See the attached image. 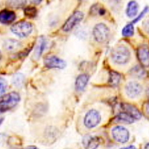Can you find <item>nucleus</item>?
I'll use <instances>...</instances> for the list:
<instances>
[{
    "label": "nucleus",
    "instance_id": "obj_26",
    "mask_svg": "<svg viewBox=\"0 0 149 149\" xmlns=\"http://www.w3.org/2000/svg\"><path fill=\"white\" fill-rule=\"evenodd\" d=\"M0 84H1V95L6 92V90L8 85H7L6 81H5L3 78H1V82H0Z\"/></svg>",
    "mask_w": 149,
    "mask_h": 149
},
{
    "label": "nucleus",
    "instance_id": "obj_31",
    "mask_svg": "<svg viewBox=\"0 0 149 149\" xmlns=\"http://www.w3.org/2000/svg\"><path fill=\"white\" fill-rule=\"evenodd\" d=\"M37 1H41V0H37Z\"/></svg>",
    "mask_w": 149,
    "mask_h": 149
},
{
    "label": "nucleus",
    "instance_id": "obj_21",
    "mask_svg": "<svg viewBox=\"0 0 149 149\" xmlns=\"http://www.w3.org/2000/svg\"><path fill=\"white\" fill-rule=\"evenodd\" d=\"M46 45H47V42L46 40H45V39H44V38L40 39L39 44H38L35 52V54L37 55V58H39L40 56H41V54H42V52L44 51L45 47H46Z\"/></svg>",
    "mask_w": 149,
    "mask_h": 149
},
{
    "label": "nucleus",
    "instance_id": "obj_25",
    "mask_svg": "<svg viewBox=\"0 0 149 149\" xmlns=\"http://www.w3.org/2000/svg\"><path fill=\"white\" fill-rule=\"evenodd\" d=\"M149 10V8H148V7H146V8L143 9V11L141 12V14L140 15H139L137 17H136L135 19H134V20L133 21V23H136V22H138V21H139L141 20V19L144 16H145V14L147 13L148 12V11Z\"/></svg>",
    "mask_w": 149,
    "mask_h": 149
},
{
    "label": "nucleus",
    "instance_id": "obj_17",
    "mask_svg": "<svg viewBox=\"0 0 149 149\" xmlns=\"http://www.w3.org/2000/svg\"><path fill=\"white\" fill-rule=\"evenodd\" d=\"M116 119L117 121L120 122V123H127V124H131L134 123V119L133 117L131 116L129 113H127L126 112H123V113H120L116 117Z\"/></svg>",
    "mask_w": 149,
    "mask_h": 149
},
{
    "label": "nucleus",
    "instance_id": "obj_11",
    "mask_svg": "<svg viewBox=\"0 0 149 149\" xmlns=\"http://www.w3.org/2000/svg\"><path fill=\"white\" fill-rule=\"evenodd\" d=\"M3 46L4 49L8 51L14 52L20 49L22 47V44L17 40L8 38L3 41Z\"/></svg>",
    "mask_w": 149,
    "mask_h": 149
},
{
    "label": "nucleus",
    "instance_id": "obj_16",
    "mask_svg": "<svg viewBox=\"0 0 149 149\" xmlns=\"http://www.w3.org/2000/svg\"><path fill=\"white\" fill-rule=\"evenodd\" d=\"M139 11V4L135 1H131L127 4L126 14L128 17L133 18L137 15Z\"/></svg>",
    "mask_w": 149,
    "mask_h": 149
},
{
    "label": "nucleus",
    "instance_id": "obj_7",
    "mask_svg": "<svg viewBox=\"0 0 149 149\" xmlns=\"http://www.w3.org/2000/svg\"><path fill=\"white\" fill-rule=\"evenodd\" d=\"M111 134L114 140L118 143H125L128 141L129 139V131L122 126L115 127L112 129Z\"/></svg>",
    "mask_w": 149,
    "mask_h": 149
},
{
    "label": "nucleus",
    "instance_id": "obj_5",
    "mask_svg": "<svg viewBox=\"0 0 149 149\" xmlns=\"http://www.w3.org/2000/svg\"><path fill=\"white\" fill-rule=\"evenodd\" d=\"M93 36L98 42H104L109 36V29L104 23H100L96 25L93 29Z\"/></svg>",
    "mask_w": 149,
    "mask_h": 149
},
{
    "label": "nucleus",
    "instance_id": "obj_28",
    "mask_svg": "<svg viewBox=\"0 0 149 149\" xmlns=\"http://www.w3.org/2000/svg\"><path fill=\"white\" fill-rule=\"evenodd\" d=\"M145 112L149 117V101L145 104Z\"/></svg>",
    "mask_w": 149,
    "mask_h": 149
},
{
    "label": "nucleus",
    "instance_id": "obj_27",
    "mask_svg": "<svg viewBox=\"0 0 149 149\" xmlns=\"http://www.w3.org/2000/svg\"><path fill=\"white\" fill-rule=\"evenodd\" d=\"M143 26L144 30L149 34V17L146 19L144 21V22L143 23Z\"/></svg>",
    "mask_w": 149,
    "mask_h": 149
},
{
    "label": "nucleus",
    "instance_id": "obj_24",
    "mask_svg": "<svg viewBox=\"0 0 149 149\" xmlns=\"http://www.w3.org/2000/svg\"><path fill=\"white\" fill-rule=\"evenodd\" d=\"M24 13H25V15L26 16L32 18L35 17L36 14H37V9L35 8H33V7H29V8H27L25 9Z\"/></svg>",
    "mask_w": 149,
    "mask_h": 149
},
{
    "label": "nucleus",
    "instance_id": "obj_6",
    "mask_svg": "<svg viewBox=\"0 0 149 149\" xmlns=\"http://www.w3.org/2000/svg\"><path fill=\"white\" fill-rule=\"evenodd\" d=\"M84 13L81 11H76L68 18L62 27L64 32H69L73 29L77 25H78L84 19Z\"/></svg>",
    "mask_w": 149,
    "mask_h": 149
},
{
    "label": "nucleus",
    "instance_id": "obj_2",
    "mask_svg": "<svg viewBox=\"0 0 149 149\" xmlns=\"http://www.w3.org/2000/svg\"><path fill=\"white\" fill-rule=\"evenodd\" d=\"M33 25L26 21H21L13 24L11 27V32L19 37L24 38L29 35L33 31Z\"/></svg>",
    "mask_w": 149,
    "mask_h": 149
},
{
    "label": "nucleus",
    "instance_id": "obj_14",
    "mask_svg": "<svg viewBox=\"0 0 149 149\" xmlns=\"http://www.w3.org/2000/svg\"><path fill=\"white\" fill-rule=\"evenodd\" d=\"M83 144L86 148H96L100 144V139L97 136H86L83 140Z\"/></svg>",
    "mask_w": 149,
    "mask_h": 149
},
{
    "label": "nucleus",
    "instance_id": "obj_20",
    "mask_svg": "<svg viewBox=\"0 0 149 149\" xmlns=\"http://www.w3.org/2000/svg\"><path fill=\"white\" fill-rule=\"evenodd\" d=\"M7 4L13 8H21L26 4V0H8Z\"/></svg>",
    "mask_w": 149,
    "mask_h": 149
},
{
    "label": "nucleus",
    "instance_id": "obj_10",
    "mask_svg": "<svg viewBox=\"0 0 149 149\" xmlns=\"http://www.w3.org/2000/svg\"><path fill=\"white\" fill-rule=\"evenodd\" d=\"M137 56L142 65L145 67L149 66V49L148 47L143 45L139 47L137 50Z\"/></svg>",
    "mask_w": 149,
    "mask_h": 149
},
{
    "label": "nucleus",
    "instance_id": "obj_29",
    "mask_svg": "<svg viewBox=\"0 0 149 149\" xmlns=\"http://www.w3.org/2000/svg\"><path fill=\"white\" fill-rule=\"evenodd\" d=\"M145 147V148H149V143L146 144Z\"/></svg>",
    "mask_w": 149,
    "mask_h": 149
},
{
    "label": "nucleus",
    "instance_id": "obj_23",
    "mask_svg": "<svg viewBox=\"0 0 149 149\" xmlns=\"http://www.w3.org/2000/svg\"><path fill=\"white\" fill-rule=\"evenodd\" d=\"M131 74V75H133L134 77L141 78V77L145 75V71H144L143 68H141V67L136 66L132 69Z\"/></svg>",
    "mask_w": 149,
    "mask_h": 149
},
{
    "label": "nucleus",
    "instance_id": "obj_13",
    "mask_svg": "<svg viewBox=\"0 0 149 149\" xmlns=\"http://www.w3.org/2000/svg\"><path fill=\"white\" fill-rule=\"evenodd\" d=\"M122 108L125 112L129 113L134 119H139L141 117L140 111L133 105L129 104V103H123V104H122Z\"/></svg>",
    "mask_w": 149,
    "mask_h": 149
},
{
    "label": "nucleus",
    "instance_id": "obj_9",
    "mask_svg": "<svg viewBox=\"0 0 149 149\" xmlns=\"http://www.w3.org/2000/svg\"><path fill=\"white\" fill-rule=\"evenodd\" d=\"M44 63L45 65L49 68L63 69L66 67L65 61L54 55L45 57Z\"/></svg>",
    "mask_w": 149,
    "mask_h": 149
},
{
    "label": "nucleus",
    "instance_id": "obj_12",
    "mask_svg": "<svg viewBox=\"0 0 149 149\" xmlns=\"http://www.w3.org/2000/svg\"><path fill=\"white\" fill-rule=\"evenodd\" d=\"M90 79V76L88 74H83L77 77L75 81V88L78 92L83 91L87 86L88 82Z\"/></svg>",
    "mask_w": 149,
    "mask_h": 149
},
{
    "label": "nucleus",
    "instance_id": "obj_4",
    "mask_svg": "<svg viewBox=\"0 0 149 149\" xmlns=\"http://www.w3.org/2000/svg\"><path fill=\"white\" fill-rule=\"evenodd\" d=\"M102 120L101 115L96 109H92L88 111L84 117V125L86 128L91 129L97 127Z\"/></svg>",
    "mask_w": 149,
    "mask_h": 149
},
{
    "label": "nucleus",
    "instance_id": "obj_19",
    "mask_svg": "<svg viewBox=\"0 0 149 149\" xmlns=\"http://www.w3.org/2000/svg\"><path fill=\"white\" fill-rule=\"evenodd\" d=\"M134 29L133 23H129L123 27L122 30V35L125 37H130L134 35Z\"/></svg>",
    "mask_w": 149,
    "mask_h": 149
},
{
    "label": "nucleus",
    "instance_id": "obj_3",
    "mask_svg": "<svg viewBox=\"0 0 149 149\" xmlns=\"http://www.w3.org/2000/svg\"><path fill=\"white\" fill-rule=\"evenodd\" d=\"M20 96L17 92H11L3 95L1 98V112L12 109L19 103Z\"/></svg>",
    "mask_w": 149,
    "mask_h": 149
},
{
    "label": "nucleus",
    "instance_id": "obj_22",
    "mask_svg": "<svg viewBox=\"0 0 149 149\" xmlns=\"http://www.w3.org/2000/svg\"><path fill=\"white\" fill-rule=\"evenodd\" d=\"M13 83L15 86L20 87L22 86L24 81V76L21 74H17L13 77Z\"/></svg>",
    "mask_w": 149,
    "mask_h": 149
},
{
    "label": "nucleus",
    "instance_id": "obj_1",
    "mask_svg": "<svg viewBox=\"0 0 149 149\" xmlns=\"http://www.w3.org/2000/svg\"><path fill=\"white\" fill-rule=\"evenodd\" d=\"M112 61L118 65L127 64L130 59L131 53L129 49L123 45H119L113 49L111 54Z\"/></svg>",
    "mask_w": 149,
    "mask_h": 149
},
{
    "label": "nucleus",
    "instance_id": "obj_30",
    "mask_svg": "<svg viewBox=\"0 0 149 149\" xmlns=\"http://www.w3.org/2000/svg\"><path fill=\"white\" fill-rule=\"evenodd\" d=\"M147 95H148V97H149V88L148 89V90H147Z\"/></svg>",
    "mask_w": 149,
    "mask_h": 149
},
{
    "label": "nucleus",
    "instance_id": "obj_18",
    "mask_svg": "<svg viewBox=\"0 0 149 149\" xmlns=\"http://www.w3.org/2000/svg\"><path fill=\"white\" fill-rule=\"evenodd\" d=\"M120 80H121V76L119 73L116 72L112 71L109 73V83L111 86H117L119 84Z\"/></svg>",
    "mask_w": 149,
    "mask_h": 149
},
{
    "label": "nucleus",
    "instance_id": "obj_8",
    "mask_svg": "<svg viewBox=\"0 0 149 149\" xmlns=\"http://www.w3.org/2000/svg\"><path fill=\"white\" fill-rule=\"evenodd\" d=\"M127 95L129 98L134 99L139 97L143 92V87L140 84L136 81H129L127 83L125 88Z\"/></svg>",
    "mask_w": 149,
    "mask_h": 149
},
{
    "label": "nucleus",
    "instance_id": "obj_15",
    "mask_svg": "<svg viewBox=\"0 0 149 149\" xmlns=\"http://www.w3.org/2000/svg\"><path fill=\"white\" fill-rule=\"evenodd\" d=\"M16 15L13 11L9 10H3L0 13V21L3 24H9L14 21Z\"/></svg>",
    "mask_w": 149,
    "mask_h": 149
}]
</instances>
